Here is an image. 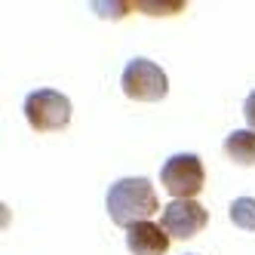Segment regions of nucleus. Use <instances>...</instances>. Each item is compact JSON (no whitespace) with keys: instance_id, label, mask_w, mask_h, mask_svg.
<instances>
[{"instance_id":"nucleus-1","label":"nucleus","mask_w":255,"mask_h":255,"mask_svg":"<svg viewBox=\"0 0 255 255\" xmlns=\"http://www.w3.org/2000/svg\"><path fill=\"white\" fill-rule=\"evenodd\" d=\"M108 215L111 222H117L120 228H132L138 222H148V218L160 209V200L154 194V185L148 178H120L108 188Z\"/></svg>"},{"instance_id":"nucleus-2","label":"nucleus","mask_w":255,"mask_h":255,"mask_svg":"<svg viewBox=\"0 0 255 255\" xmlns=\"http://www.w3.org/2000/svg\"><path fill=\"white\" fill-rule=\"evenodd\" d=\"M25 117L37 132H62L71 123V102L59 89H34L25 99Z\"/></svg>"},{"instance_id":"nucleus-3","label":"nucleus","mask_w":255,"mask_h":255,"mask_svg":"<svg viewBox=\"0 0 255 255\" xmlns=\"http://www.w3.org/2000/svg\"><path fill=\"white\" fill-rule=\"evenodd\" d=\"M160 185L166 188L175 200L197 197L206 185V169L197 154H172L160 169Z\"/></svg>"},{"instance_id":"nucleus-4","label":"nucleus","mask_w":255,"mask_h":255,"mask_svg":"<svg viewBox=\"0 0 255 255\" xmlns=\"http://www.w3.org/2000/svg\"><path fill=\"white\" fill-rule=\"evenodd\" d=\"M120 86H123V93L129 99H135V102H160L169 93L166 71L151 59H132L123 68Z\"/></svg>"},{"instance_id":"nucleus-5","label":"nucleus","mask_w":255,"mask_h":255,"mask_svg":"<svg viewBox=\"0 0 255 255\" xmlns=\"http://www.w3.org/2000/svg\"><path fill=\"white\" fill-rule=\"evenodd\" d=\"M160 225H163V231H166L172 240H191L194 234H200L209 225V212L200 206L194 197L172 200V203L163 209Z\"/></svg>"},{"instance_id":"nucleus-6","label":"nucleus","mask_w":255,"mask_h":255,"mask_svg":"<svg viewBox=\"0 0 255 255\" xmlns=\"http://www.w3.org/2000/svg\"><path fill=\"white\" fill-rule=\"evenodd\" d=\"M126 246L132 255H166L169 252V234L163 225L154 222H138L126 231Z\"/></svg>"},{"instance_id":"nucleus-7","label":"nucleus","mask_w":255,"mask_h":255,"mask_svg":"<svg viewBox=\"0 0 255 255\" xmlns=\"http://www.w3.org/2000/svg\"><path fill=\"white\" fill-rule=\"evenodd\" d=\"M225 154L240 163V166H255V129H237L225 138Z\"/></svg>"},{"instance_id":"nucleus-8","label":"nucleus","mask_w":255,"mask_h":255,"mask_svg":"<svg viewBox=\"0 0 255 255\" xmlns=\"http://www.w3.org/2000/svg\"><path fill=\"white\" fill-rule=\"evenodd\" d=\"M231 222L243 231H255V200L252 197H237L231 203Z\"/></svg>"},{"instance_id":"nucleus-9","label":"nucleus","mask_w":255,"mask_h":255,"mask_svg":"<svg viewBox=\"0 0 255 255\" xmlns=\"http://www.w3.org/2000/svg\"><path fill=\"white\" fill-rule=\"evenodd\" d=\"M93 9L99 15H108V19H120L129 12V3L126 0H93Z\"/></svg>"},{"instance_id":"nucleus-10","label":"nucleus","mask_w":255,"mask_h":255,"mask_svg":"<svg viewBox=\"0 0 255 255\" xmlns=\"http://www.w3.org/2000/svg\"><path fill=\"white\" fill-rule=\"evenodd\" d=\"M243 117H246V123H249V129H255V89L246 96V102H243Z\"/></svg>"}]
</instances>
